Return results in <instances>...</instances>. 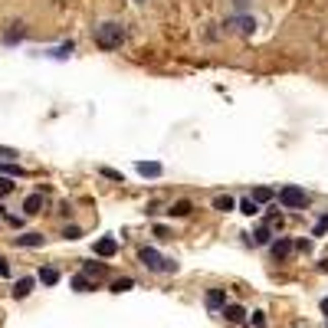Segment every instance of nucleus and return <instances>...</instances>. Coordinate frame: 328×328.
<instances>
[{
	"instance_id": "obj_11",
	"label": "nucleus",
	"mask_w": 328,
	"mask_h": 328,
	"mask_svg": "<svg viewBox=\"0 0 328 328\" xmlns=\"http://www.w3.org/2000/svg\"><path fill=\"white\" fill-rule=\"evenodd\" d=\"M13 243H17V246H43V233H23Z\"/></svg>"
},
{
	"instance_id": "obj_31",
	"label": "nucleus",
	"mask_w": 328,
	"mask_h": 328,
	"mask_svg": "<svg viewBox=\"0 0 328 328\" xmlns=\"http://www.w3.org/2000/svg\"><path fill=\"white\" fill-rule=\"evenodd\" d=\"M322 312H325V315H328V299H325V302H322Z\"/></svg>"
},
{
	"instance_id": "obj_28",
	"label": "nucleus",
	"mask_w": 328,
	"mask_h": 328,
	"mask_svg": "<svg viewBox=\"0 0 328 328\" xmlns=\"http://www.w3.org/2000/svg\"><path fill=\"white\" fill-rule=\"evenodd\" d=\"M253 325H256V328H263V325H266V318H263V312H253Z\"/></svg>"
},
{
	"instance_id": "obj_12",
	"label": "nucleus",
	"mask_w": 328,
	"mask_h": 328,
	"mask_svg": "<svg viewBox=\"0 0 328 328\" xmlns=\"http://www.w3.org/2000/svg\"><path fill=\"white\" fill-rule=\"evenodd\" d=\"M233 207H236V200L230 197V194H220V197H213V210L227 213V210H233Z\"/></svg>"
},
{
	"instance_id": "obj_19",
	"label": "nucleus",
	"mask_w": 328,
	"mask_h": 328,
	"mask_svg": "<svg viewBox=\"0 0 328 328\" xmlns=\"http://www.w3.org/2000/svg\"><path fill=\"white\" fill-rule=\"evenodd\" d=\"M131 285H135V279H131V276H122V279H115V282H112V292H128Z\"/></svg>"
},
{
	"instance_id": "obj_25",
	"label": "nucleus",
	"mask_w": 328,
	"mask_h": 328,
	"mask_svg": "<svg viewBox=\"0 0 328 328\" xmlns=\"http://www.w3.org/2000/svg\"><path fill=\"white\" fill-rule=\"evenodd\" d=\"M10 191H13V180H10V177H4V180H0V197H7Z\"/></svg>"
},
{
	"instance_id": "obj_3",
	"label": "nucleus",
	"mask_w": 328,
	"mask_h": 328,
	"mask_svg": "<svg viewBox=\"0 0 328 328\" xmlns=\"http://www.w3.org/2000/svg\"><path fill=\"white\" fill-rule=\"evenodd\" d=\"M279 204H282L285 210H305V207H309V194L296 184H285L282 191H279Z\"/></svg>"
},
{
	"instance_id": "obj_26",
	"label": "nucleus",
	"mask_w": 328,
	"mask_h": 328,
	"mask_svg": "<svg viewBox=\"0 0 328 328\" xmlns=\"http://www.w3.org/2000/svg\"><path fill=\"white\" fill-rule=\"evenodd\" d=\"M325 230H328V213H325V217H322V220H318V223H315V236H322V233H325Z\"/></svg>"
},
{
	"instance_id": "obj_21",
	"label": "nucleus",
	"mask_w": 328,
	"mask_h": 328,
	"mask_svg": "<svg viewBox=\"0 0 328 328\" xmlns=\"http://www.w3.org/2000/svg\"><path fill=\"white\" fill-rule=\"evenodd\" d=\"M273 197H276V194L269 191V187H256V191H253V200H256V204H266V200H273Z\"/></svg>"
},
{
	"instance_id": "obj_14",
	"label": "nucleus",
	"mask_w": 328,
	"mask_h": 328,
	"mask_svg": "<svg viewBox=\"0 0 328 328\" xmlns=\"http://www.w3.org/2000/svg\"><path fill=\"white\" fill-rule=\"evenodd\" d=\"M40 282H43V285H56V282H59V269L43 266V269H40Z\"/></svg>"
},
{
	"instance_id": "obj_30",
	"label": "nucleus",
	"mask_w": 328,
	"mask_h": 328,
	"mask_svg": "<svg viewBox=\"0 0 328 328\" xmlns=\"http://www.w3.org/2000/svg\"><path fill=\"white\" fill-rule=\"evenodd\" d=\"M318 269H322V273H328V260H322V263H318Z\"/></svg>"
},
{
	"instance_id": "obj_7",
	"label": "nucleus",
	"mask_w": 328,
	"mask_h": 328,
	"mask_svg": "<svg viewBox=\"0 0 328 328\" xmlns=\"http://www.w3.org/2000/svg\"><path fill=\"white\" fill-rule=\"evenodd\" d=\"M135 167H138V174H141V177H161V174H164V167L158 164V161H138Z\"/></svg>"
},
{
	"instance_id": "obj_2",
	"label": "nucleus",
	"mask_w": 328,
	"mask_h": 328,
	"mask_svg": "<svg viewBox=\"0 0 328 328\" xmlns=\"http://www.w3.org/2000/svg\"><path fill=\"white\" fill-rule=\"evenodd\" d=\"M138 260H141V266H148L151 273H177V263H174V260H164L155 246H144L141 253H138Z\"/></svg>"
},
{
	"instance_id": "obj_24",
	"label": "nucleus",
	"mask_w": 328,
	"mask_h": 328,
	"mask_svg": "<svg viewBox=\"0 0 328 328\" xmlns=\"http://www.w3.org/2000/svg\"><path fill=\"white\" fill-rule=\"evenodd\" d=\"M62 236H66V240H79L82 230H79V227H66V230H62Z\"/></svg>"
},
{
	"instance_id": "obj_4",
	"label": "nucleus",
	"mask_w": 328,
	"mask_h": 328,
	"mask_svg": "<svg viewBox=\"0 0 328 328\" xmlns=\"http://www.w3.org/2000/svg\"><path fill=\"white\" fill-rule=\"evenodd\" d=\"M118 253V240L115 236H102V240H95V256H102V260H108V256Z\"/></svg>"
},
{
	"instance_id": "obj_1",
	"label": "nucleus",
	"mask_w": 328,
	"mask_h": 328,
	"mask_svg": "<svg viewBox=\"0 0 328 328\" xmlns=\"http://www.w3.org/2000/svg\"><path fill=\"white\" fill-rule=\"evenodd\" d=\"M92 40L99 50H118L125 43V26L122 23H99L92 30Z\"/></svg>"
},
{
	"instance_id": "obj_8",
	"label": "nucleus",
	"mask_w": 328,
	"mask_h": 328,
	"mask_svg": "<svg viewBox=\"0 0 328 328\" xmlns=\"http://www.w3.org/2000/svg\"><path fill=\"white\" fill-rule=\"evenodd\" d=\"M33 285H37V279H30V276L17 279V285H13V299H26L33 292Z\"/></svg>"
},
{
	"instance_id": "obj_10",
	"label": "nucleus",
	"mask_w": 328,
	"mask_h": 328,
	"mask_svg": "<svg viewBox=\"0 0 328 328\" xmlns=\"http://www.w3.org/2000/svg\"><path fill=\"white\" fill-rule=\"evenodd\" d=\"M223 315H227V322L240 325L243 318H246V309H243V305H227V309H223Z\"/></svg>"
},
{
	"instance_id": "obj_22",
	"label": "nucleus",
	"mask_w": 328,
	"mask_h": 328,
	"mask_svg": "<svg viewBox=\"0 0 328 328\" xmlns=\"http://www.w3.org/2000/svg\"><path fill=\"white\" fill-rule=\"evenodd\" d=\"M99 174H102V177H108V180H122V184H125L122 171H115V167H99Z\"/></svg>"
},
{
	"instance_id": "obj_20",
	"label": "nucleus",
	"mask_w": 328,
	"mask_h": 328,
	"mask_svg": "<svg viewBox=\"0 0 328 328\" xmlns=\"http://www.w3.org/2000/svg\"><path fill=\"white\" fill-rule=\"evenodd\" d=\"M86 276L89 279H102L105 276V266H102V263H86Z\"/></svg>"
},
{
	"instance_id": "obj_23",
	"label": "nucleus",
	"mask_w": 328,
	"mask_h": 328,
	"mask_svg": "<svg viewBox=\"0 0 328 328\" xmlns=\"http://www.w3.org/2000/svg\"><path fill=\"white\" fill-rule=\"evenodd\" d=\"M69 53H72V43H62L59 50H53V56H56V59H66Z\"/></svg>"
},
{
	"instance_id": "obj_6",
	"label": "nucleus",
	"mask_w": 328,
	"mask_h": 328,
	"mask_svg": "<svg viewBox=\"0 0 328 328\" xmlns=\"http://www.w3.org/2000/svg\"><path fill=\"white\" fill-rule=\"evenodd\" d=\"M269 253H273L276 260H289V256H292V243L285 240V236H279V240L269 243Z\"/></svg>"
},
{
	"instance_id": "obj_16",
	"label": "nucleus",
	"mask_w": 328,
	"mask_h": 328,
	"mask_svg": "<svg viewBox=\"0 0 328 328\" xmlns=\"http://www.w3.org/2000/svg\"><path fill=\"white\" fill-rule=\"evenodd\" d=\"M230 26H240L243 33H253L256 30V20L253 17H233V20H230Z\"/></svg>"
},
{
	"instance_id": "obj_33",
	"label": "nucleus",
	"mask_w": 328,
	"mask_h": 328,
	"mask_svg": "<svg viewBox=\"0 0 328 328\" xmlns=\"http://www.w3.org/2000/svg\"><path fill=\"white\" fill-rule=\"evenodd\" d=\"M138 4H144V0H138Z\"/></svg>"
},
{
	"instance_id": "obj_29",
	"label": "nucleus",
	"mask_w": 328,
	"mask_h": 328,
	"mask_svg": "<svg viewBox=\"0 0 328 328\" xmlns=\"http://www.w3.org/2000/svg\"><path fill=\"white\" fill-rule=\"evenodd\" d=\"M0 155H7V158H17V151H13V148H4V144H0Z\"/></svg>"
},
{
	"instance_id": "obj_15",
	"label": "nucleus",
	"mask_w": 328,
	"mask_h": 328,
	"mask_svg": "<svg viewBox=\"0 0 328 328\" xmlns=\"http://www.w3.org/2000/svg\"><path fill=\"white\" fill-rule=\"evenodd\" d=\"M191 210H194L191 200H177V204H171V210H167V213H171V217H187Z\"/></svg>"
},
{
	"instance_id": "obj_9",
	"label": "nucleus",
	"mask_w": 328,
	"mask_h": 328,
	"mask_svg": "<svg viewBox=\"0 0 328 328\" xmlns=\"http://www.w3.org/2000/svg\"><path fill=\"white\" fill-rule=\"evenodd\" d=\"M43 210V194H30V197L23 200V213L26 217H33V213Z\"/></svg>"
},
{
	"instance_id": "obj_13",
	"label": "nucleus",
	"mask_w": 328,
	"mask_h": 328,
	"mask_svg": "<svg viewBox=\"0 0 328 328\" xmlns=\"http://www.w3.org/2000/svg\"><path fill=\"white\" fill-rule=\"evenodd\" d=\"M72 289L76 292H92L95 285H92V279H89L86 273H79V276H72Z\"/></svg>"
},
{
	"instance_id": "obj_27",
	"label": "nucleus",
	"mask_w": 328,
	"mask_h": 328,
	"mask_svg": "<svg viewBox=\"0 0 328 328\" xmlns=\"http://www.w3.org/2000/svg\"><path fill=\"white\" fill-rule=\"evenodd\" d=\"M7 276H10V263L0 256V279H7Z\"/></svg>"
},
{
	"instance_id": "obj_5",
	"label": "nucleus",
	"mask_w": 328,
	"mask_h": 328,
	"mask_svg": "<svg viewBox=\"0 0 328 328\" xmlns=\"http://www.w3.org/2000/svg\"><path fill=\"white\" fill-rule=\"evenodd\" d=\"M207 309L210 312L227 309V289H207Z\"/></svg>"
},
{
	"instance_id": "obj_17",
	"label": "nucleus",
	"mask_w": 328,
	"mask_h": 328,
	"mask_svg": "<svg viewBox=\"0 0 328 328\" xmlns=\"http://www.w3.org/2000/svg\"><path fill=\"white\" fill-rule=\"evenodd\" d=\"M253 243H256V246H266V243H273V230H269V227L256 230V233H253Z\"/></svg>"
},
{
	"instance_id": "obj_32",
	"label": "nucleus",
	"mask_w": 328,
	"mask_h": 328,
	"mask_svg": "<svg viewBox=\"0 0 328 328\" xmlns=\"http://www.w3.org/2000/svg\"><path fill=\"white\" fill-rule=\"evenodd\" d=\"M243 4H246V0H236V7H243Z\"/></svg>"
},
{
	"instance_id": "obj_18",
	"label": "nucleus",
	"mask_w": 328,
	"mask_h": 328,
	"mask_svg": "<svg viewBox=\"0 0 328 328\" xmlns=\"http://www.w3.org/2000/svg\"><path fill=\"white\" fill-rule=\"evenodd\" d=\"M240 213H246V217H256V213H260V204H256L253 197L240 200Z\"/></svg>"
}]
</instances>
